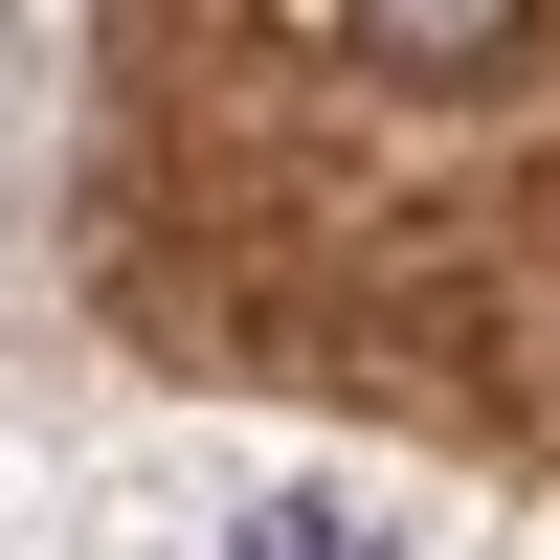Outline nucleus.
<instances>
[{
  "instance_id": "2",
  "label": "nucleus",
  "mask_w": 560,
  "mask_h": 560,
  "mask_svg": "<svg viewBox=\"0 0 560 560\" xmlns=\"http://www.w3.org/2000/svg\"><path fill=\"white\" fill-rule=\"evenodd\" d=\"M224 560H404V538H382V516H247Z\"/></svg>"
},
{
  "instance_id": "1",
  "label": "nucleus",
  "mask_w": 560,
  "mask_h": 560,
  "mask_svg": "<svg viewBox=\"0 0 560 560\" xmlns=\"http://www.w3.org/2000/svg\"><path fill=\"white\" fill-rule=\"evenodd\" d=\"M359 23H382L404 68H493V45H516V0H359Z\"/></svg>"
}]
</instances>
